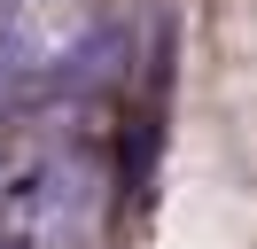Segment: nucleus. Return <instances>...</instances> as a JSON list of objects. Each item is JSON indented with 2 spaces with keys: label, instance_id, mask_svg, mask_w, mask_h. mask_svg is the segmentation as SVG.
<instances>
[{
  "label": "nucleus",
  "instance_id": "nucleus-1",
  "mask_svg": "<svg viewBox=\"0 0 257 249\" xmlns=\"http://www.w3.org/2000/svg\"><path fill=\"white\" fill-rule=\"evenodd\" d=\"M94 210H101V179L70 148L0 171V249H86Z\"/></svg>",
  "mask_w": 257,
  "mask_h": 249
},
{
  "label": "nucleus",
  "instance_id": "nucleus-2",
  "mask_svg": "<svg viewBox=\"0 0 257 249\" xmlns=\"http://www.w3.org/2000/svg\"><path fill=\"white\" fill-rule=\"evenodd\" d=\"M8 101H16V78H8V62H0V109H8Z\"/></svg>",
  "mask_w": 257,
  "mask_h": 249
}]
</instances>
